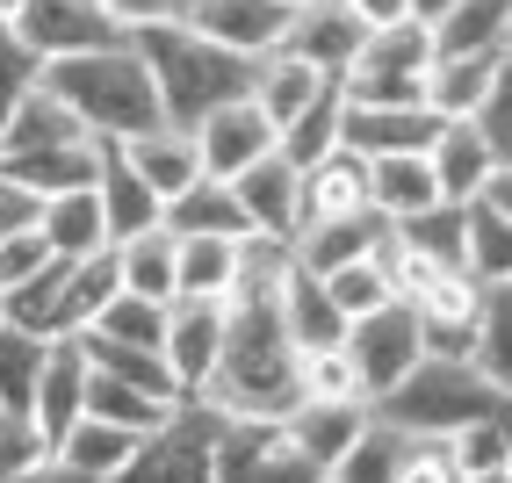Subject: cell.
Listing matches in <instances>:
<instances>
[{
  "label": "cell",
  "instance_id": "cell-1",
  "mask_svg": "<svg viewBox=\"0 0 512 483\" xmlns=\"http://www.w3.org/2000/svg\"><path fill=\"white\" fill-rule=\"evenodd\" d=\"M296 339L282 325L275 296H238L231 303V325H224V354L217 375L202 383L217 411H253V419H289L296 404Z\"/></svg>",
  "mask_w": 512,
  "mask_h": 483
},
{
  "label": "cell",
  "instance_id": "cell-2",
  "mask_svg": "<svg viewBox=\"0 0 512 483\" xmlns=\"http://www.w3.org/2000/svg\"><path fill=\"white\" fill-rule=\"evenodd\" d=\"M44 87L73 109L101 145H123V137H138L159 116V87H152V65L138 44H101V51H80V58H51L44 65Z\"/></svg>",
  "mask_w": 512,
  "mask_h": 483
},
{
  "label": "cell",
  "instance_id": "cell-3",
  "mask_svg": "<svg viewBox=\"0 0 512 483\" xmlns=\"http://www.w3.org/2000/svg\"><path fill=\"white\" fill-rule=\"evenodd\" d=\"M130 44H138L145 65H152L159 116H166V123H181V130H195L210 109H224V101L253 94V65H260V58L231 51V44H210V37H202V29H188V22L138 29Z\"/></svg>",
  "mask_w": 512,
  "mask_h": 483
},
{
  "label": "cell",
  "instance_id": "cell-4",
  "mask_svg": "<svg viewBox=\"0 0 512 483\" xmlns=\"http://www.w3.org/2000/svg\"><path fill=\"white\" fill-rule=\"evenodd\" d=\"M116 289H123V274H116V246H109V253H87V260L37 267L22 289L0 296V310H8V325H29L44 339H80L101 310H109Z\"/></svg>",
  "mask_w": 512,
  "mask_h": 483
},
{
  "label": "cell",
  "instance_id": "cell-5",
  "mask_svg": "<svg viewBox=\"0 0 512 483\" xmlns=\"http://www.w3.org/2000/svg\"><path fill=\"white\" fill-rule=\"evenodd\" d=\"M505 404H512V397H498L484 375H476V361H440V354H426L397 390L375 397V419H390V426H404V433H448V440H455L462 426L491 419V411H505Z\"/></svg>",
  "mask_w": 512,
  "mask_h": 483
},
{
  "label": "cell",
  "instance_id": "cell-6",
  "mask_svg": "<svg viewBox=\"0 0 512 483\" xmlns=\"http://www.w3.org/2000/svg\"><path fill=\"white\" fill-rule=\"evenodd\" d=\"M116 483H217V404L188 397L138 440Z\"/></svg>",
  "mask_w": 512,
  "mask_h": 483
},
{
  "label": "cell",
  "instance_id": "cell-7",
  "mask_svg": "<svg viewBox=\"0 0 512 483\" xmlns=\"http://www.w3.org/2000/svg\"><path fill=\"white\" fill-rule=\"evenodd\" d=\"M426 65H433V29L404 15V22L368 29V44L339 73V94L347 101H426Z\"/></svg>",
  "mask_w": 512,
  "mask_h": 483
},
{
  "label": "cell",
  "instance_id": "cell-8",
  "mask_svg": "<svg viewBox=\"0 0 512 483\" xmlns=\"http://www.w3.org/2000/svg\"><path fill=\"white\" fill-rule=\"evenodd\" d=\"M347 354H354L361 383H368V404H375L383 390H397L404 375L426 361L419 310H412V303H397V296H390V303H375L368 318H354V325H347Z\"/></svg>",
  "mask_w": 512,
  "mask_h": 483
},
{
  "label": "cell",
  "instance_id": "cell-9",
  "mask_svg": "<svg viewBox=\"0 0 512 483\" xmlns=\"http://www.w3.org/2000/svg\"><path fill=\"white\" fill-rule=\"evenodd\" d=\"M8 29H15V37L37 51L44 65H51V58L101 51V44H123V29L109 22V8H101V0H29Z\"/></svg>",
  "mask_w": 512,
  "mask_h": 483
},
{
  "label": "cell",
  "instance_id": "cell-10",
  "mask_svg": "<svg viewBox=\"0 0 512 483\" xmlns=\"http://www.w3.org/2000/svg\"><path fill=\"white\" fill-rule=\"evenodd\" d=\"M440 116L426 101H347L339 94V145L361 159H390V152H426Z\"/></svg>",
  "mask_w": 512,
  "mask_h": 483
},
{
  "label": "cell",
  "instance_id": "cell-11",
  "mask_svg": "<svg viewBox=\"0 0 512 483\" xmlns=\"http://www.w3.org/2000/svg\"><path fill=\"white\" fill-rule=\"evenodd\" d=\"M282 137H275V123H267V109L253 94H238V101H224V109H210L195 123V152H202V174H217V181H238L253 159H267Z\"/></svg>",
  "mask_w": 512,
  "mask_h": 483
},
{
  "label": "cell",
  "instance_id": "cell-12",
  "mask_svg": "<svg viewBox=\"0 0 512 483\" xmlns=\"http://www.w3.org/2000/svg\"><path fill=\"white\" fill-rule=\"evenodd\" d=\"M224 325H231V303H202V296L166 303V368H174L181 397H202V383L217 375Z\"/></svg>",
  "mask_w": 512,
  "mask_h": 483
},
{
  "label": "cell",
  "instance_id": "cell-13",
  "mask_svg": "<svg viewBox=\"0 0 512 483\" xmlns=\"http://www.w3.org/2000/svg\"><path fill=\"white\" fill-rule=\"evenodd\" d=\"M231 188H238V202H246V217H253L260 238H282V246H296V231H303V166L282 159V145L267 152V159H253Z\"/></svg>",
  "mask_w": 512,
  "mask_h": 483
},
{
  "label": "cell",
  "instance_id": "cell-14",
  "mask_svg": "<svg viewBox=\"0 0 512 483\" xmlns=\"http://www.w3.org/2000/svg\"><path fill=\"white\" fill-rule=\"evenodd\" d=\"M361 44H368V22L347 8V0H303V8H289V37H282V51L311 58L325 80L347 73Z\"/></svg>",
  "mask_w": 512,
  "mask_h": 483
},
{
  "label": "cell",
  "instance_id": "cell-15",
  "mask_svg": "<svg viewBox=\"0 0 512 483\" xmlns=\"http://www.w3.org/2000/svg\"><path fill=\"white\" fill-rule=\"evenodd\" d=\"M188 29H202L210 44H231L246 58H267L289 37V0H188Z\"/></svg>",
  "mask_w": 512,
  "mask_h": 483
},
{
  "label": "cell",
  "instance_id": "cell-16",
  "mask_svg": "<svg viewBox=\"0 0 512 483\" xmlns=\"http://www.w3.org/2000/svg\"><path fill=\"white\" fill-rule=\"evenodd\" d=\"M505 65H512L505 51H433V65H426V109L440 123H448V116H476L491 101Z\"/></svg>",
  "mask_w": 512,
  "mask_h": 483
},
{
  "label": "cell",
  "instance_id": "cell-17",
  "mask_svg": "<svg viewBox=\"0 0 512 483\" xmlns=\"http://www.w3.org/2000/svg\"><path fill=\"white\" fill-rule=\"evenodd\" d=\"M80 411H87V347H80V339H51L44 375H37V397H29V419H37L44 440L58 447L65 433L80 426Z\"/></svg>",
  "mask_w": 512,
  "mask_h": 483
},
{
  "label": "cell",
  "instance_id": "cell-18",
  "mask_svg": "<svg viewBox=\"0 0 512 483\" xmlns=\"http://www.w3.org/2000/svg\"><path fill=\"white\" fill-rule=\"evenodd\" d=\"M275 310H282V325L296 339V354H318V347H339V339H347V310H339L332 289L311 267H296V260H289L282 289H275Z\"/></svg>",
  "mask_w": 512,
  "mask_h": 483
},
{
  "label": "cell",
  "instance_id": "cell-19",
  "mask_svg": "<svg viewBox=\"0 0 512 483\" xmlns=\"http://www.w3.org/2000/svg\"><path fill=\"white\" fill-rule=\"evenodd\" d=\"M130 166L145 174V188L159 195V202H174L188 181H202V152H195V130H181V123H152V130H138V137H123L116 145Z\"/></svg>",
  "mask_w": 512,
  "mask_h": 483
},
{
  "label": "cell",
  "instance_id": "cell-20",
  "mask_svg": "<svg viewBox=\"0 0 512 483\" xmlns=\"http://www.w3.org/2000/svg\"><path fill=\"white\" fill-rule=\"evenodd\" d=\"M368 419H375V404H368V397H296L282 426H289V440H296V447H311V455L332 469V462L361 440V426H368Z\"/></svg>",
  "mask_w": 512,
  "mask_h": 483
},
{
  "label": "cell",
  "instance_id": "cell-21",
  "mask_svg": "<svg viewBox=\"0 0 512 483\" xmlns=\"http://www.w3.org/2000/svg\"><path fill=\"white\" fill-rule=\"evenodd\" d=\"M426 159H433V181H440L448 202H476L484 181H491V166H498L491 145H484V130H476V116H448V123L433 130Z\"/></svg>",
  "mask_w": 512,
  "mask_h": 483
},
{
  "label": "cell",
  "instance_id": "cell-22",
  "mask_svg": "<svg viewBox=\"0 0 512 483\" xmlns=\"http://www.w3.org/2000/svg\"><path fill=\"white\" fill-rule=\"evenodd\" d=\"M87 137H94V130L65 109L51 87H29V94L15 101V116L0 123V159H29V152H51V145H87Z\"/></svg>",
  "mask_w": 512,
  "mask_h": 483
},
{
  "label": "cell",
  "instance_id": "cell-23",
  "mask_svg": "<svg viewBox=\"0 0 512 483\" xmlns=\"http://www.w3.org/2000/svg\"><path fill=\"white\" fill-rule=\"evenodd\" d=\"M116 274H123L130 296H152V303L181 296V238L166 231V217L145 224V231H130V238H116Z\"/></svg>",
  "mask_w": 512,
  "mask_h": 483
},
{
  "label": "cell",
  "instance_id": "cell-24",
  "mask_svg": "<svg viewBox=\"0 0 512 483\" xmlns=\"http://www.w3.org/2000/svg\"><path fill=\"white\" fill-rule=\"evenodd\" d=\"M339 80H325L311 58H296V51H267L260 65H253V101L267 109V123H275V137H282V123H296L303 109H311L318 94H332Z\"/></svg>",
  "mask_w": 512,
  "mask_h": 483
},
{
  "label": "cell",
  "instance_id": "cell-25",
  "mask_svg": "<svg viewBox=\"0 0 512 483\" xmlns=\"http://www.w3.org/2000/svg\"><path fill=\"white\" fill-rule=\"evenodd\" d=\"M37 231L51 238L58 260H87V253H109V246H116V238H109V217H101L94 181H87V188H65V195H44Z\"/></svg>",
  "mask_w": 512,
  "mask_h": 483
},
{
  "label": "cell",
  "instance_id": "cell-26",
  "mask_svg": "<svg viewBox=\"0 0 512 483\" xmlns=\"http://www.w3.org/2000/svg\"><path fill=\"white\" fill-rule=\"evenodd\" d=\"M375 210V195H368V159L361 152H325L318 166H303V224H318V217H361Z\"/></svg>",
  "mask_w": 512,
  "mask_h": 483
},
{
  "label": "cell",
  "instance_id": "cell-27",
  "mask_svg": "<svg viewBox=\"0 0 512 483\" xmlns=\"http://www.w3.org/2000/svg\"><path fill=\"white\" fill-rule=\"evenodd\" d=\"M383 238H390V217H383V210H361V217H318V224H303V231H296V267L332 274V267H347V260L375 253Z\"/></svg>",
  "mask_w": 512,
  "mask_h": 483
},
{
  "label": "cell",
  "instance_id": "cell-28",
  "mask_svg": "<svg viewBox=\"0 0 512 483\" xmlns=\"http://www.w3.org/2000/svg\"><path fill=\"white\" fill-rule=\"evenodd\" d=\"M390 231H397L412 253L440 260V267H476V202H448V195H440L433 210L397 217Z\"/></svg>",
  "mask_w": 512,
  "mask_h": 483
},
{
  "label": "cell",
  "instance_id": "cell-29",
  "mask_svg": "<svg viewBox=\"0 0 512 483\" xmlns=\"http://www.w3.org/2000/svg\"><path fill=\"white\" fill-rule=\"evenodd\" d=\"M166 231H181V238H246L253 217H246V202H238L231 181L202 174V181H188L174 202H166Z\"/></svg>",
  "mask_w": 512,
  "mask_h": 483
},
{
  "label": "cell",
  "instance_id": "cell-30",
  "mask_svg": "<svg viewBox=\"0 0 512 483\" xmlns=\"http://www.w3.org/2000/svg\"><path fill=\"white\" fill-rule=\"evenodd\" d=\"M94 195H101V217H109V238H130L166 217V202L145 188V174L130 166L116 145H101V166H94Z\"/></svg>",
  "mask_w": 512,
  "mask_h": 483
},
{
  "label": "cell",
  "instance_id": "cell-31",
  "mask_svg": "<svg viewBox=\"0 0 512 483\" xmlns=\"http://www.w3.org/2000/svg\"><path fill=\"white\" fill-rule=\"evenodd\" d=\"M368 195H375V210H383L390 224H397V217L433 210V202H440L433 159H426V152H390V159H368Z\"/></svg>",
  "mask_w": 512,
  "mask_h": 483
},
{
  "label": "cell",
  "instance_id": "cell-32",
  "mask_svg": "<svg viewBox=\"0 0 512 483\" xmlns=\"http://www.w3.org/2000/svg\"><path fill=\"white\" fill-rule=\"evenodd\" d=\"M94 166H101V137H87V145H51V152H29V159H0V174L44 202V195H65V188H87Z\"/></svg>",
  "mask_w": 512,
  "mask_h": 483
},
{
  "label": "cell",
  "instance_id": "cell-33",
  "mask_svg": "<svg viewBox=\"0 0 512 483\" xmlns=\"http://www.w3.org/2000/svg\"><path fill=\"white\" fill-rule=\"evenodd\" d=\"M138 440H145V433H130V426H116V419H94V411H80V426L58 440V455L73 462L80 476H94V483H116L123 462L138 455Z\"/></svg>",
  "mask_w": 512,
  "mask_h": 483
},
{
  "label": "cell",
  "instance_id": "cell-34",
  "mask_svg": "<svg viewBox=\"0 0 512 483\" xmlns=\"http://www.w3.org/2000/svg\"><path fill=\"white\" fill-rule=\"evenodd\" d=\"M275 440H282V419L217 411V483H260V462H267Z\"/></svg>",
  "mask_w": 512,
  "mask_h": 483
},
{
  "label": "cell",
  "instance_id": "cell-35",
  "mask_svg": "<svg viewBox=\"0 0 512 483\" xmlns=\"http://www.w3.org/2000/svg\"><path fill=\"white\" fill-rule=\"evenodd\" d=\"M476 375L512 397V274H498V282L484 289V318H476V347H469Z\"/></svg>",
  "mask_w": 512,
  "mask_h": 483
},
{
  "label": "cell",
  "instance_id": "cell-36",
  "mask_svg": "<svg viewBox=\"0 0 512 483\" xmlns=\"http://www.w3.org/2000/svg\"><path fill=\"white\" fill-rule=\"evenodd\" d=\"M238 246H246V238H181V296L231 303L238 296Z\"/></svg>",
  "mask_w": 512,
  "mask_h": 483
},
{
  "label": "cell",
  "instance_id": "cell-37",
  "mask_svg": "<svg viewBox=\"0 0 512 483\" xmlns=\"http://www.w3.org/2000/svg\"><path fill=\"white\" fill-rule=\"evenodd\" d=\"M512 37V0H455L433 22V51H505Z\"/></svg>",
  "mask_w": 512,
  "mask_h": 483
},
{
  "label": "cell",
  "instance_id": "cell-38",
  "mask_svg": "<svg viewBox=\"0 0 512 483\" xmlns=\"http://www.w3.org/2000/svg\"><path fill=\"white\" fill-rule=\"evenodd\" d=\"M188 404V397H181ZM87 411L94 419H116V426H130V433H152L166 411H174V397H159V390H138V383H123V375H101V368H87Z\"/></svg>",
  "mask_w": 512,
  "mask_h": 483
},
{
  "label": "cell",
  "instance_id": "cell-39",
  "mask_svg": "<svg viewBox=\"0 0 512 483\" xmlns=\"http://www.w3.org/2000/svg\"><path fill=\"white\" fill-rule=\"evenodd\" d=\"M80 347H87V368L123 375V383L159 390V397H174V404H181V383H174V368H166L159 347H123V339H101V332H80Z\"/></svg>",
  "mask_w": 512,
  "mask_h": 483
},
{
  "label": "cell",
  "instance_id": "cell-40",
  "mask_svg": "<svg viewBox=\"0 0 512 483\" xmlns=\"http://www.w3.org/2000/svg\"><path fill=\"white\" fill-rule=\"evenodd\" d=\"M44 354H51L44 332L0 318V404H8V411H29V397H37V375H44Z\"/></svg>",
  "mask_w": 512,
  "mask_h": 483
},
{
  "label": "cell",
  "instance_id": "cell-41",
  "mask_svg": "<svg viewBox=\"0 0 512 483\" xmlns=\"http://www.w3.org/2000/svg\"><path fill=\"white\" fill-rule=\"evenodd\" d=\"M397 455H404V426H390V419H368L361 426V440L339 455L325 476L332 483H390L397 476Z\"/></svg>",
  "mask_w": 512,
  "mask_h": 483
},
{
  "label": "cell",
  "instance_id": "cell-42",
  "mask_svg": "<svg viewBox=\"0 0 512 483\" xmlns=\"http://www.w3.org/2000/svg\"><path fill=\"white\" fill-rule=\"evenodd\" d=\"M87 332H101V339H123V347H159V354H166V303L116 289V296H109V310H101V318H94Z\"/></svg>",
  "mask_w": 512,
  "mask_h": 483
},
{
  "label": "cell",
  "instance_id": "cell-43",
  "mask_svg": "<svg viewBox=\"0 0 512 483\" xmlns=\"http://www.w3.org/2000/svg\"><path fill=\"white\" fill-rule=\"evenodd\" d=\"M318 282L332 289V303H339V310H347V325H354V318H368L375 303H390L383 246H375V253H361V260H347V267H332V274H318Z\"/></svg>",
  "mask_w": 512,
  "mask_h": 483
},
{
  "label": "cell",
  "instance_id": "cell-44",
  "mask_svg": "<svg viewBox=\"0 0 512 483\" xmlns=\"http://www.w3.org/2000/svg\"><path fill=\"white\" fill-rule=\"evenodd\" d=\"M325 152H339V87H332V94H318L296 123H282V159L318 166Z\"/></svg>",
  "mask_w": 512,
  "mask_h": 483
},
{
  "label": "cell",
  "instance_id": "cell-45",
  "mask_svg": "<svg viewBox=\"0 0 512 483\" xmlns=\"http://www.w3.org/2000/svg\"><path fill=\"white\" fill-rule=\"evenodd\" d=\"M296 397H368L361 368H354V354H347V339L296 361Z\"/></svg>",
  "mask_w": 512,
  "mask_h": 483
},
{
  "label": "cell",
  "instance_id": "cell-46",
  "mask_svg": "<svg viewBox=\"0 0 512 483\" xmlns=\"http://www.w3.org/2000/svg\"><path fill=\"white\" fill-rule=\"evenodd\" d=\"M390 483H469V476H462V455H455L448 433H404V455H397Z\"/></svg>",
  "mask_w": 512,
  "mask_h": 483
},
{
  "label": "cell",
  "instance_id": "cell-47",
  "mask_svg": "<svg viewBox=\"0 0 512 483\" xmlns=\"http://www.w3.org/2000/svg\"><path fill=\"white\" fill-rule=\"evenodd\" d=\"M29 87H44V58L29 51V44L15 37L8 22H0V123L15 116V101H22Z\"/></svg>",
  "mask_w": 512,
  "mask_h": 483
},
{
  "label": "cell",
  "instance_id": "cell-48",
  "mask_svg": "<svg viewBox=\"0 0 512 483\" xmlns=\"http://www.w3.org/2000/svg\"><path fill=\"white\" fill-rule=\"evenodd\" d=\"M44 455H51L44 426L29 419V411H8V404H0V476H22L29 462H44Z\"/></svg>",
  "mask_w": 512,
  "mask_h": 483
},
{
  "label": "cell",
  "instance_id": "cell-49",
  "mask_svg": "<svg viewBox=\"0 0 512 483\" xmlns=\"http://www.w3.org/2000/svg\"><path fill=\"white\" fill-rule=\"evenodd\" d=\"M51 260H58V253H51V238H44L37 224L8 231V238H0V296H8V289H22L29 274H37V267H51Z\"/></svg>",
  "mask_w": 512,
  "mask_h": 483
},
{
  "label": "cell",
  "instance_id": "cell-50",
  "mask_svg": "<svg viewBox=\"0 0 512 483\" xmlns=\"http://www.w3.org/2000/svg\"><path fill=\"white\" fill-rule=\"evenodd\" d=\"M476 130H484V145H491V159H498V166H512V65L498 73L491 101H484V109H476Z\"/></svg>",
  "mask_w": 512,
  "mask_h": 483
},
{
  "label": "cell",
  "instance_id": "cell-51",
  "mask_svg": "<svg viewBox=\"0 0 512 483\" xmlns=\"http://www.w3.org/2000/svg\"><path fill=\"white\" fill-rule=\"evenodd\" d=\"M260 483H325V462L311 455V447H296L289 426H282V440L267 447V462H260Z\"/></svg>",
  "mask_w": 512,
  "mask_h": 483
},
{
  "label": "cell",
  "instance_id": "cell-52",
  "mask_svg": "<svg viewBox=\"0 0 512 483\" xmlns=\"http://www.w3.org/2000/svg\"><path fill=\"white\" fill-rule=\"evenodd\" d=\"M109 22L123 37H138V29H166V22H188V0H101Z\"/></svg>",
  "mask_w": 512,
  "mask_h": 483
},
{
  "label": "cell",
  "instance_id": "cell-53",
  "mask_svg": "<svg viewBox=\"0 0 512 483\" xmlns=\"http://www.w3.org/2000/svg\"><path fill=\"white\" fill-rule=\"evenodd\" d=\"M37 210H44L37 195H29V188H15L8 174H0V238H8V231H22V224H37Z\"/></svg>",
  "mask_w": 512,
  "mask_h": 483
},
{
  "label": "cell",
  "instance_id": "cell-54",
  "mask_svg": "<svg viewBox=\"0 0 512 483\" xmlns=\"http://www.w3.org/2000/svg\"><path fill=\"white\" fill-rule=\"evenodd\" d=\"M0 483H94V476H80V469H73V462H65V455H58V447H51V455H44V462H29L22 476H0Z\"/></svg>",
  "mask_w": 512,
  "mask_h": 483
},
{
  "label": "cell",
  "instance_id": "cell-55",
  "mask_svg": "<svg viewBox=\"0 0 512 483\" xmlns=\"http://www.w3.org/2000/svg\"><path fill=\"white\" fill-rule=\"evenodd\" d=\"M476 210L498 217V224H512V166H491V181H484V195H476Z\"/></svg>",
  "mask_w": 512,
  "mask_h": 483
},
{
  "label": "cell",
  "instance_id": "cell-56",
  "mask_svg": "<svg viewBox=\"0 0 512 483\" xmlns=\"http://www.w3.org/2000/svg\"><path fill=\"white\" fill-rule=\"evenodd\" d=\"M347 8L368 22V29H383V22H404V15H412V8H404V0H347Z\"/></svg>",
  "mask_w": 512,
  "mask_h": 483
},
{
  "label": "cell",
  "instance_id": "cell-57",
  "mask_svg": "<svg viewBox=\"0 0 512 483\" xmlns=\"http://www.w3.org/2000/svg\"><path fill=\"white\" fill-rule=\"evenodd\" d=\"M404 8H412V22H426V29H433L440 15H448V8H455V0H404Z\"/></svg>",
  "mask_w": 512,
  "mask_h": 483
},
{
  "label": "cell",
  "instance_id": "cell-58",
  "mask_svg": "<svg viewBox=\"0 0 512 483\" xmlns=\"http://www.w3.org/2000/svg\"><path fill=\"white\" fill-rule=\"evenodd\" d=\"M469 483H512V469H476Z\"/></svg>",
  "mask_w": 512,
  "mask_h": 483
},
{
  "label": "cell",
  "instance_id": "cell-59",
  "mask_svg": "<svg viewBox=\"0 0 512 483\" xmlns=\"http://www.w3.org/2000/svg\"><path fill=\"white\" fill-rule=\"evenodd\" d=\"M22 8H29V0H0V22H15Z\"/></svg>",
  "mask_w": 512,
  "mask_h": 483
},
{
  "label": "cell",
  "instance_id": "cell-60",
  "mask_svg": "<svg viewBox=\"0 0 512 483\" xmlns=\"http://www.w3.org/2000/svg\"><path fill=\"white\" fill-rule=\"evenodd\" d=\"M498 469H512V426H505V462H498Z\"/></svg>",
  "mask_w": 512,
  "mask_h": 483
},
{
  "label": "cell",
  "instance_id": "cell-61",
  "mask_svg": "<svg viewBox=\"0 0 512 483\" xmlns=\"http://www.w3.org/2000/svg\"><path fill=\"white\" fill-rule=\"evenodd\" d=\"M505 58H512V37H505Z\"/></svg>",
  "mask_w": 512,
  "mask_h": 483
},
{
  "label": "cell",
  "instance_id": "cell-62",
  "mask_svg": "<svg viewBox=\"0 0 512 483\" xmlns=\"http://www.w3.org/2000/svg\"><path fill=\"white\" fill-rule=\"evenodd\" d=\"M289 8H303V0H289Z\"/></svg>",
  "mask_w": 512,
  "mask_h": 483
},
{
  "label": "cell",
  "instance_id": "cell-63",
  "mask_svg": "<svg viewBox=\"0 0 512 483\" xmlns=\"http://www.w3.org/2000/svg\"><path fill=\"white\" fill-rule=\"evenodd\" d=\"M0 318H8V310H0Z\"/></svg>",
  "mask_w": 512,
  "mask_h": 483
},
{
  "label": "cell",
  "instance_id": "cell-64",
  "mask_svg": "<svg viewBox=\"0 0 512 483\" xmlns=\"http://www.w3.org/2000/svg\"><path fill=\"white\" fill-rule=\"evenodd\" d=\"M325 483H332V476H325Z\"/></svg>",
  "mask_w": 512,
  "mask_h": 483
}]
</instances>
